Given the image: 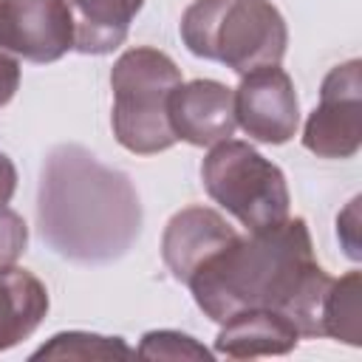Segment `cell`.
I'll list each match as a JSON object with an SVG mask.
<instances>
[{"label":"cell","mask_w":362,"mask_h":362,"mask_svg":"<svg viewBox=\"0 0 362 362\" xmlns=\"http://www.w3.org/2000/svg\"><path fill=\"white\" fill-rule=\"evenodd\" d=\"M74 17V48L79 54H110L116 51L144 0H65Z\"/></svg>","instance_id":"obj_12"},{"label":"cell","mask_w":362,"mask_h":362,"mask_svg":"<svg viewBox=\"0 0 362 362\" xmlns=\"http://www.w3.org/2000/svg\"><path fill=\"white\" fill-rule=\"evenodd\" d=\"M37 221L57 255L74 263H110L139 238L141 204L122 170L99 164L79 144H59L42 164Z\"/></svg>","instance_id":"obj_2"},{"label":"cell","mask_w":362,"mask_h":362,"mask_svg":"<svg viewBox=\"0 0 362 362\" xmlns=\"http://www.w3.org/2000/svg\"><path fill=\"white\" fill-rule=\"evenodd\" d=\"M201 181L206 195L249 232L277 226L288 218L291 195L283 170L246 141L223 139L212 144L201 164Z\"/></svg>","instance_id":"obj_5"},{"label":"cell","mask_w":362,"mask_h":362,"mask_svg":"<svg viewBox=\"0 0 362 362\" xmlns=\"http://www.w3.org/2000/svg\"><path fill=\"white\" fill-rule=\"evenodd\" d=\"M300 342L297 325L272 308H246L221 322L215 337V354L229 359H255V356H283L291 354Z\"/></svg>","instance_id":"obj_11"},{"label":"cell","mask_w":362,"mask_h":362,"mask_svg":"<svg viewBox=\"0 0 362 362\" xmlns=\"http://www.w3.org/2000/svg\"><path fill=\"white\" fill-rule=\"evenodd\" d=\"M235 93V122L263 144H286L300 124V102L291 76L280 65H263L240 76Z\"/></svg>","instance_id":"obj_8"},{"label":"cell","mask_w":362,"mask_h":362,"mask_svg":"<svg viewBox=\"0 0 362 362\" xmlns=\"http://www.w3.org/2000/svg\"><path fill=\"white\" fill-rule=\"evenodd\" d=\"M74 48L65 0H0V51L28 62H57Z\"/></svg>","instance_id":"obj_7"},{"label":"cell","mask_w":362,"mask_h":362,"mask_svg":"<svg viewBox=\"0 0 362 362\" xmlns=\"http://www.w3.org/2000/svg\"><path fill=\"white\" fill-rule=\"evenodd\" d=\"M170 127L178 141L192 147H212L229 139L235 122V93L218 79L181 82L167 102Z\"/></svg>","instance_id":"obj_9"},{"label":"cell","mask_w":362,"mask_h":362,"mask_svg":"<svg viewBox=\"0 0 362 362\" xmlns=\"http://www.w3.org/2000/svg\"><path fill=\"white\" fill-rule=\"evenodd\" d=\"M331 280L314 260L305 221L286 218L277 226L235 235L192 272L187 286L195 305L215 322L246 308H272L286 314L300 337H322Z\"/></svg>","instance_id":"obj_1"},{"label":"cell","mask_w":362,"mask_h":362,"mask_svg":"<svg viewBox=\"0 0 362 362\" xmlns=\"http://www.w3.org/2000/svg\"><path fill=\"white\" fill-rule=\"evenodd\" d=\"M136 356L144 359H212V351H206L195 337L181 331H147L136 348Z\"/></svg>","instance_id":"obj_16"},{"label":"cell","mask_w":362,"mask_h":362,"mask_svg":"<svg viewBox=\"0 0 362 362\" xmlns=\"http://www.w3.org/2000/svg\"><path fill=\"white\" fill-rule=\"evenodd\" d=\"M189 54L221 62L235 74L280 65L288 28L272 0H195L178 23Z\"/></svg>","instance_id":"obj_3"},{"label":"cell","mask_w":362,"mask_h":362,"mask_svg":"<svg viewBox=\"0 0 362 362\" xmlns=\"http://www.w3.org/2000/svg\"><path fill=\"white\" fill-rule=\"evenodd\" d=\"M303 147L320 158H351L362 147V62L348 59L328 71L320 105L311 110Z\"/></svg>","instance_id":"obj_6"},{"label":"cell","mask_w":362,"mask_h":362,"mask_svg":"<svg viewBox=\"0 0 362 362\" xmlns=\"http://www.w3.org/2000/svg\"><path fill=\"white\" fill-rule=\"evenodd\" d=\"M235 226L209 206H187L175 212L161 235V257L170 274L187 286L192 272L235 238Z\"/></svg>","instance_id":"obj_10"},{"label":"cell","mask_w":362,"mask_h":362,"mask_svg":"<svg viewBox=\"0 0 362 362\" xmlns=\"http://www.w3.org/2000/svg\"><path fill=\"white\" fill-rule=\"evenodd\" d=\"M17 88H20V62L11 54L0 51V107L14 99Z\"/></svg>","instance_id":"obj_19"},{"label":"cell","mask_w":362,"mask_h":362,"mask_svg":"<svg viewBox=\"0 0 362 362\" xmlns=\"http://www.w3.org/2000/svg\"><path fill=\"white\" fill-rule=\"evenodd\" d=\"M359 204H362V198L356 195L345 206V212L337 218V235H339V243H342V249H345V255L351 260L362 257V246H359Z\"/></svg>","instance_id":"obj_18"},{"label":"cell","mask_w":362,"mask_h":362,"mask_svg":"<svg viewBox=\"0 0 362 362\" xmlns=\"http://www.w3.org/2000/svg\"><path fill=\"white\" fill-rule=\"evenodd\" d=\"M181 85V68L158 48H130L110 71L113 88V136L139 156L170 150L178 139L170 127L167 102Z\"/></svg>","instance_id":"obj_4"},{"label":"cell","mask_w":362,"mask_h":362,"mask_svg":"<svg viewBox=\"0 0 362 362\" xmlns=\"http://www.w3.org/2000/svg\"><path fill=\"white\" fill-rule=\"evenodd\" d=\"M136 351L122 337H102L90 331H62L54 334L31 359H133Z\"/></svg>","instance_id":"obj_15"},{"label":"cell","mask_w":362,"mask_h":362,"mask_svg":"<svg viewBox=\"0 0 362 362\" xmlns=\"http://www.w3.org/2000/svg\"><path fill=\"white\" fill-rule=\"evenodd\" d=\"M48 314L45 286L25 269H0V351L14 348L37 331Z\"/></svg>","instance_id":"obj_13"},{"label":"cell","mask_w":362,"mask_h":362,"mask_svg":"<svg viewBox=\"0 0 362 362\" xmlns=\"http://www.w3.org/2000/svg\"><path fill=\"white\" fill-rule=\"evenodd\" d=\"M14 189H17V167L6 153H0V206L11 201Z\"/></svg>","instance_id":"obj_20"},{"label":"cell","mask_w":362,"mask_h":362,"mask_svg":"<svg viewBox=\"0 0 362 362\" xmlns=\"http://www.w3.org/2000/svg\"><path fill=\"white\" fill-rule=\"evenodd\" d=\"M25 243H28L25 221L14 209L0 206V269L14 266L17 257L25 252Z\"/></svg>","instance_id":"obj_17"},{"label":"cell","mask_w":362,"mask_h":362,"mask_svg":"<svg viewBox=\"0 0 362 362\" xmlns=\"http://www.w3.org/2000/svg\"><path fill=\"white\" fill-rule=\"evenodd\" d=\"M359 286L362 274L348 272L339 280H331V288L322 303V337H331L337 342L359 345Z\"/></svg>","instance_id":"obj_14"}]
</instances>
